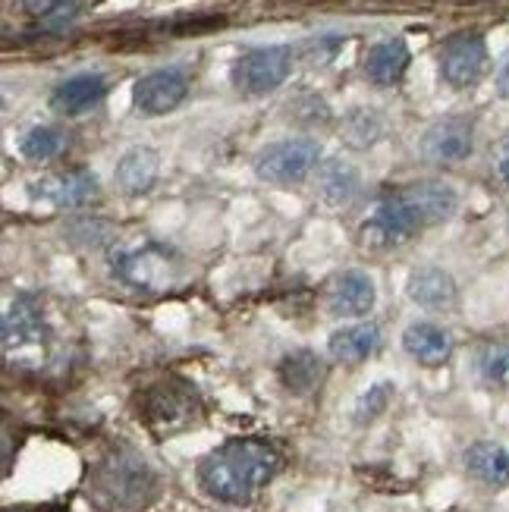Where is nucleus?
I'll return each instance as SVG.
<instances>
[{"mask_svg": "<svg viewBox=\"0 0 509 512\" xmlns=\"http://www.w3.org/2000/svg\"><path fill=\"white\" fill-rule=\"evenodd\" d=\"M280 469V456L264 440H230L198 462V484L220 503H249Z\"/></svg>", "mask_w": 509, "mask_h": 512, "instance_id": "nucleus-1", "label": "nucleus"}, {"mask_svg": "<svg viewBox=\"0 0 509 512\" xmlns=\"http://www.w3.org/2000/svg\"><path fill=\"white\" fill-rule=\"evenodd\" d=\"M88 487L107 509H142L158 494V475L139 453L114 450L98 462Z\"/></svg>", "mask_w": 509, "mask_h": 512, "instance_id": "nucleus-2", "label": "nucleus"}, {"mask_svg": "<svg viewBox=\"0 0 509 512\" xmlns=\"http://www.w3.org/2000/svg\"><path fill=\"white\" fill-rule=\"evenodd\" d=\"M110 271L120 283H126L129 289L145 296H158L167 293V289L176 283V267L173 255L158 246L154 239H129V242H117L107 255Z\"/></svg>", "mask_w": 509, "mask_h": 512, "instance_id": "nucleus-3", "label": "nucleus"}, {"mask_svg": "<svg viewBox=\"0 0 509 512\" xmlns=\"http://www.w3.org/2000/svg\"><path fill=\"white\" fill-rule=\"evenodd\" d=\"M51 352V324L41 302L29 293L13 299L4 315V355L16 368H41Z\"/></svg>", "mask_w": 509, "mask_h": 512, "instance_id": "nucleus-4", "label": "nucleus"}, {"mask_svg": "<svg viewBox=\"0 0 509 512\" xmlns=\"http://www.w3.org/2000/svg\"><path fill=\"white\" fill-rule=\"evenodd\" d=\"M321 167V145L315 139H286L268 145L255 158V176L271 186H296Z\"/></svg>", "mask_w": 509, "mask_h": 512, "instance_id": "nucleus-5", "label": "nucleus"}, {"mask_svg": "<svg viewBox=\"0 0 509 512\" xmlns=\"http://www.w3.org/2000/svg\"><path fill=\"white\" fill-rule=\"evenodd\" d=\"M293 66V51L286 44L252 48L233 63V85L242 95H268L283 85Z\"/></svg>", "mask_w": 509, "mask_h": 512, "instance_id": "nucleus-6", "label": "nucleus"}, {"mask_svg": "<svg viewBox=\"0 0 509 512\" xmlns=\"http://www.w3.org/2000/svg\"><path fill=\"white\" fill-rule=\"evenodd\" d=\"M415 233H422V227L415 224V217L406 208L403 195L393 192V195L378 198V205L371 208V217L362 224L359 239L365 249L387 252V249H396V246H403V242H409Z\"/></svg>", "mask_w": 509, "mask_h": 512, "instance_id": "nucleus-7", "label": "nucleus"}, {"mask_svg": "<svg viewBox=\"0 0 509 512\" xmlns=\"http://www.w3.org/2000/svg\"><path fill=\"white\" fill-rule=\"evenodd\" d=\"M139 409L154 431L170 434V431H183L189 421H195L198 399H195V390H189L186 384L167 381V384L145 390Z\"/></svg>", "mask_w": 509, "mask_h": 512, "instance_id": "nucleus-8", "label": "nucleus"}, {"mask_svg": "<svg viewBox=\"0 0 509 512\" xmlns=\"http://www.w3.org/2000/svg\"><path fill=\"white\" fill-rule=\"evenodd\" d=\"M484 70H488V48H484L481 35L462 32L440 48V76L447 85L469 88L484 76Z\"/></svg>", "mask_w": 509, "mask_h": 512, "instance_id": "nucleus-9", "label": "nucleus"}, {"mask_svg": "<svg viewBox=\"0 0 509 512\" xmlns=\"http://www.w3.org/2000/svg\"><path fill=\"white\" fill-rule=\"evenodd\" d=\"M186 92H189L186 76L180 70H173V66H164V70H154L136 82V88H132V104H136V110L145 117H161L180 107Z\"/></svg>", "mask_w": 509, "mask_h": 512, "instance_id": "nucleus-10", "label": "nucleus"}, {"mask_svg": "<svg viewBox=\"0 0 509 512\" xmlns=\"http://www.w3.org/2000/svg\"><path fill=\"white\" fill-rule=\"evenodd\" d=\"M472 142H475L472 120L444 117L434 126H428L425 139H422V151H425V158L434 164H459L472 154Z\"/></svg>", "mask_w": 509, "mask_h": 512, "instance_id": "nucleus-11", "label": "nucleus"}, {"mask_svg": "<svg viewBox=\"0 0 509 512\" xmlns=\"http://www.w3.org/2000/svg\"><path fill=\"white\" fill-rule=\"evenodd\" d=\"M403 202L406 208L412 211L415 224L428 230L434 224H444V220H450L459 208V195L453 186L440 183V180H422V183H412L406 186L403 192Z\"/></svg>", "mask_w": 509, "mask_h": 512, "instance_id": "nucleus-12", "label": "nucleus"}, {"mask_svg": "<svg viewBox=\"0 0 509 512\" xmlns=\"http://www.w3.org/2000/svg\"><path fill=\"white\" fill-rule=\"evenodd\" d=\"M32 195L54 208H82L98 195V176L88 170L54 173L32 183Z\"/></svg>", "mask_w": 509, "mask_h": 512, "instance_id": "nucleus-13", "label": "nucleus"}, {"mask_svg": "<svg viewBox=\"0 0 509 512\" xmlns=\"http://www.w3.org/2000/svg\"><path fill=\"white\" fill-rule=\"evenodd\" d=\"M359 170L352 167L349 161L343 158H330L318 167L315 173V195H318V202L327 205V208H349L352 202H356V195H359Z\"/></svg>", "mask_w": 509, "mask_h": 512, "instance_id": "nucleus-14", "label": "nucleus"}, {"mask_svg": "<svg viewBox=\"0 0 509 512\" xmlns=\"http://www.w3.org/2000/svg\"><path fill=\"white\" fill-rule=\"evenodd\" d=\"M378 302V293H374V280L362 271H346L334 280L327 293V308L334 311L337 318H359L368 315Z\"/></svg>", "mask_w": 509, "mask_h": 512, "instance_id": "nucleus-15", "label": "nucleus"}, {"mask_svg": "<svg viewBox=\"0 0 509 512\" xmlns=\"http://www.w3.org/2000/svg\"><path fill=\"white\" fill-rule=\"evenodd\" d=\"M406 293L415 305L428 311H447L456 305V280L444 271V267H415L406 280Z\"/></svg>", "mask_w": 509, "mask_h": 512, "instance_id": "nucleus-16", "label": "nucleus"}, {"mask_svg": "<svg viewBox=\"0 0 509 512\" xmlns=\"http://www.w3.org/2000/svg\"><path fill=\"white\" fill-rule=\"evenodd\" d=\"M104 95L107 85L98 73H79L57 85V92L51 95V107L63 117H82L88 110H95L104 101Z\"/></svg>", "mask_w": 509, "mask_h": 512, "instance_id": "nucleus-17", "label": "nucleus"}, {"mask_svg": "<svg viewBox=\"0 0 509 512\" xmlns=\"http://www.w3.org/2000/svg\"><path fill=\"white\" fill-rule=\"evenodd\" d=\"M403 346L412 359L425 368H440L453 355V337L444 327H437L431 321H418V324L406 327Z\"/></svg>", "mask_w": 509, "mask_h": 512, "instance_id": "nucleus-18", "label": "nucleus"}, {"mask_svg": "<svg viewBox=\"0 0 509 512\" xmlns=\"http://www.w3.org/2000/svg\"><path fill=\"white\" fill-rule=\"evenodd\" d=\"M381 346V330L374 324H352L330 333V359L340 365H362Z\"/></svg>", "mask_w": 509, "mask_h": 512, "instance_id": "nucleus-19", "label": "nucleus"}, {"mask_svg": "<svg viewBox=\"0 0 509 512\" xmlns=\"http://www.w3.org/2000/svg\"><path fill=\"white\" fill-rule=\"evenodd\" d=\"M466 472L484 487H506L509 484V453L494 440H478L462 456Z\"/></svg>", "mask_w": 509, "mask_h": 512, "instance_id": "nucleus-20", "label": "nucleus"}, {"mask_svg": "<svg viewBox=\"0 0 509 512\" xmlns=\"http://www.w3.org/2000/svg\"><path fill=\"white\" fill-rule=\"evenodd\" d=\"M406 66H409V48L400 38L378 41L365 54V76L374 85H384V88L400 82L406 76Z\"/></svg>", "mask_w": 509, "mask_h": 512, "instance_id": "nucleus-21", "label": "nucleus"}, {"mask_svg": "<svg viewBox=\"0 0 509 512\" xmlns=\"http://www.w3.org/2000/svg\"><path fill=\"white\" fill-rule=\"evenodd\" d=\"M158 170H161L158 151L154 148H132L120 158L114 180L126 195H142L154 186V180H158Z\"/></svg>", "mask_w": 509, "mask_h": 512, "instance_id": "nucleus-22", "label": "nucleus"}, {"mask_svg": "<svg viewBox=\"0 0 509 512\" xmlns=\"http://www.w3.org/2000/svg\"><path fill=\"white\" fill-rule=\"evenodd\" d=\"M280 384L296 393V396H305V393H312L318 384H321V377H324V362L318 359L315 352H308V349H299V352H290L286 359L280 362Z\"/></svg>", "mask_w": 509, "mask_h": 512, "instance_id": "nucleus-23", "label": "nucleus"}, {"mask_svg": "<svg viewBox=\"0 0 509 512\" xmlns=\"http://www.w3.org/2000/svg\"><path fill=\"white\" fill-rule=\"evenodd\" d=\"M384 136V120L378 110L371 107H356L349 110L343 120V142L349 148H368Z\"/></svg>", "mask_w": 509, "mask_h": 512, "instance_id": "nucleus-24", "label": "nucleus"}, {"mask_svg": "<svg viewBox=\"0 0 509 512\" xmlns=\"http://www.w3.org/2000/svg\"><path fill=\"white\" fill-rule=\"evenodd\" d=\"M63 148H66V136H63L60 129H54V126H35V129H29L26 136H22V142H19L22 158H29V161H35V164L54 161Z\"/></svg>", "mask_w": 509, "mask_h": 512, "instance_id": "nucleus-25", "label": "nucleus"}, {"mask_svg": "<svg viewBox=\"0 0 509 512\" xmlns=\"http://www.w3.org/2000/svg\"><path fill=\"white\" fill-rule=\"evenodd\" d=\"M478 374L488 387H509V343L497 340L478 352Z\"/></svg>", "mask_w": 509, "mask_h": 512, "instance_id": "nucleus-26", "label": "nucleus"}, {"mask_svg": "<svg viewBox=\"0 0 509 512\" xmlns=\"http://www.w3.org/2000/svg\"><path fill=\"white\" fill-rule=\"evenodd\" d=\"M390 399H393V384L381 381V384L368 387L359 396V403H356V421H359V425H365V421H374L390 406Z\"/></svg>", "mask_w": 509, "mask_h": 512, "instance_id": "nucleus-27", "label": "nucleus"}, {"mask_svg": "<svg viewBox=\"0 0 509 512\" xmlns=\"http://www.w3.org/2000/svg\"><path fill=\"white\" fill-rule=\"evenodd\" d=\"M22 10L38 16V19H70L76 13V0H19Z\"/></svg>", "mask_w": 509, "mask_h": 512, "instance_id": "nucleus-28", "label": "nucleus"}, {"mask_svg": "<svg viewBox=\"0 0 509 512\" xmlns=\"http://www.w3.org/2000/svg\"><path fill=\"white\" fill-rule=\"evenodd\" d=\"M491 173L500 186H509V136L497 142V148L491 151Z\"/></svg>", "mask_w": 509, "mask_h": 512, "instance_id": "nucleus-29", "label": "nucleus"}, {"mask_svg": "<svg viewBox=\"0 0 509 512\" xmlns=\"http://www.w3.org/2000/svg\"><path fill=\"white\" fill-rule=\"evenodd\" d=\"M494 82H497V95H500V98H509V51L503 54V60H500V66H497Z\"/></svg>", "mask_w": 509, "mask_h": 512, "instance_id": "nucleus-30", "label": "nucleus"}]
</instances>
